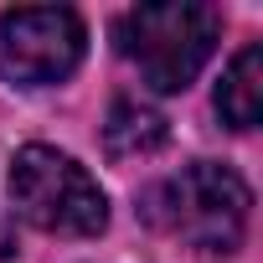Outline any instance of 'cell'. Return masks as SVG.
Returning a JSON list of instances; mask_svg holds the SVG:
<instances>
[{
  "label": "cell",
  "instance_id": "2",
  "mask_svg": "<svg viewBox=\"0 0 263 263\" xmlns=\"http://www.w3.org/2000/svg\"><path fill=\"white\" fill-rule=\"evenodd\" d=\"M217 11L212 6H135L119 16V52L140 67L155 93H181L217 47Z\"/></svg>",
  "mask_w": 263,
  "mask_h": 263
},
{
  "label": "cell",
  "instance_id": "6",
  "mask_svg": "<svg viewBox=\"0 0 263 263\" xmlns=\"http://www.w3.org/2000/svg\"><path fill=\"white\" fill-rule=\"evenodd\" d=\"M217 114L232 124V129H253L258 114H263V52L258 47H242L217 88Z\"/></svg>",
  "mask_w": 263,
  "mask_h": 263
},
{
  "label": "cell",
  "instance_id": "1",
  "mask_svg": "<svg viewBox=\"0 0 263 263\" xmlns=\"http://www.w3.org/2000/svg\"><path fill=\"white\" fill-rule=\"evenodd\" d=\"M248 206L253 196L242 176L212 160H196L140 196V217L196 253H232L248 232Z\"/></svg>",
  "mask_w": 263,
  "mask_h": 263
},
{
  "label": "cell",
  "instance_id": "5",
  "mask_svg": "<svg viewBox=\"0 0 263 263\" xmlns=\"http://www.w3.org/2000/svg\"><path fill=\"white\" fill-rule=\"evenodd\" d=\"M171 140L165 114L140 103V98H114L108 119H103V150L114 160H135V155H155Z\"/></svg>",
  "mask_w": 263,
  "mask_h": 263
},
{
  "label": "cell",
  "instance_id": "3",
  "mask_svg": "<svg viewBox=\"0 0 263 263\" xmlns=\"http://www.w3.org/2000/svg\"><path fill=\"white\" fill-rule=\"evenodd\" d=\"M11 201L16 212L57 237H93L108 227V201L98 181L52 145H26L11 160Z\"/></svg>",
  "mask_w": 263,
  "mask_h": 263
},
{
  "label": "cell",
  "instance_id": "4",
  "mask_svg": "<svg viewBox=\"0 0 263 263\" xmlns=\"http://www.w3.org/2000/svg\"><path fill=\"white\" fill-rule=\"evenodd\" d=\"M88 31L67 6H21L0 16V78L16 88L62 83L83 62Z\"/></svg>",
  "mask_w": 263,
  "mask_h": 263
}]
</instances>
